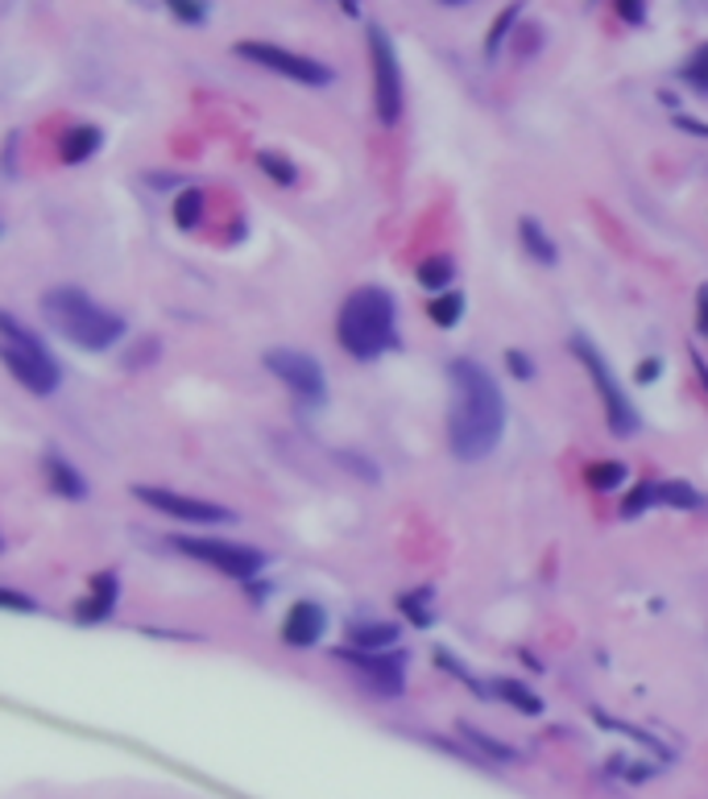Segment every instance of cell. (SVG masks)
Listing matches in <instances>:
<instances>
[{
	"mask_svg": "<svg viewBox=\"0 0 708 799\" xmlns=\"http://www.w3.org/2000/svg\"><path fill=\"white\" fill-rule=\"evenodd\" d=\"M452 407H447V447L456 460H484L505 435V393L498 377L472 356L447 365Z\"/></svg>",
	"mask_w": 708,
	"mask_h": 799,
	"instance_id": "obj_1",
	"label": "cell"
},
{
	"mask_svg": "<svg viewBox=\"0 0 708 799\" xmlns=\"http://www.w3.org/2000/svg\"><path fill=\"white\" fill-rule=\"evenodd\" d=\"M42 316H46V323L62 340H71L75 349H83V353H109V349H116L129 335L125 319L109 311L104 303H95L79 286H50L42 295Z\"/></svg>",
	"mask_w": 708,
	"mask_h": 799,
	"instance_id": "obj_2",
	"label": "cell"
},
{
	"mask_svg": "<svg viewBox=\"0 0 708 799\" xmlns=\"http://www.w3.org/2000/svg\"><path fill=\"white\" fill-rule=\"evenodd\" d=\"M335 340L353 361H377L393 353L402 340H398V303L390 290L356 286L335 316Z\"/></svg>",
	"mask_w": 708,
	"mask_h": 799,
	"instance_id": "obj_3",
	"label": "cell"
},
{
	"mask_svg": "<svg viewBox=\"0 0 708 799\" xmlns=\"http://www.w3.org/2000/svg\"><path fill=\"white\" fill-rule=\"evenodd\" d=\"M0 361L4 369L18 377L21 386L37 398H50L62 386V365L58 356L42 344V335L34 328H25L13 311L0 307Z\"/></svg>",
	"mask_w": 708,
	"mask_h": 799,
	"instance_id": "obj_4",
	"label": "cell"
},
{
	"mask_svg": "<svg viewBox=\"0 0 708 799\" xmlns=\"http://www.w3.org/2000/svg\"><path fill=\"white\" fill-rule=\"evenodd\" d=\"M572 353H576V361L584 365V373H589V381L596 386V393H601V407H605V419H609V427H614V435H633V431L642 427V419H638V410H633L630 393L621 390V381L614 377V369H609V361L601 356V349H596L589 335H572Z\"/></svg>",
	"mask_w": 708,
	"mask_h": 799,
	"instance_id": "obj_5",
	"label": "cell"
},
{
	"mask_svg": "<svg viewBox=\"0 0 708 799\" xmlns=\"http://www.w3.org/2000/svg\"><path fill=\"white\" fill-rule=\"evenodd\" d=\"M174 551H183L186 559H199L207 568H216L228 580H258L265 572V551L249 547V543L232 539H191V535H174L170 539Z\"/></svg>",
	"mask_w": 708,
	"mask_h": 799,
	"instance_id": "obj_6",
	"label": "cell"
},
{
	"mask_svg": "<svg viewBox=\"0 0 708 799\" xmlns=\"http://www.w3.org/2000/svg\"><path fill=\"white\" fill-rule=\"evenodd\" d=\"M369 58H373V109H377V121L381 125H398L402 121V104H407L402 62H398V50H393L390 34L381 25H369Z\"/></svg>",
	"mask_w": 708,
	"mask_h": 799,
	"instance_id": "obj_7",
	"label": "cell"
},
{
	"mask_svg": "<svg viewBox=\"0 0 708 799\" xmlns=\"http://www.w3.org/2000/svg\"><path fill=\"white\" fill-rule=\"evenodd\" d=\"M237 55H241L244 62L265 67L270 75L295 79L302 88H328L335 79V71L328 62H319V58H311V55H295V50H286L278 42H261V37H244V42H237Z\"/></svg>",
	"mask_w": 708,
	"mask_h": 799,
	"instance_id": "obj_8",
	"label": "cell"
},
{
	"mask_svg": "<svg viewBox=\"0 0 708 799\" xmlns=\"http://www.w3.org/2000/svg\"><path fill=\"white\" fill-rule=\"evenodd\" d=\"M261 365L295 393L298 407L319 410L328 402V377H323V365L311 353H302V349H270L261 356Z\"/></svg>",
	"mask_w": 708,
	"mask_h": 799,
	"instance_id": "obj_9",
	"label": "cell"
},
{
	"mask_svg": "<svg viewBox=\"0 0 708 799\" xmlns=\"http://www.w3.org/2000/svg\"><path fill=\"white\" fill-rule=\"evenodd\" d=\"M133 498L158 514H170L179 522H195V526H224V522H237L232 505L207 502V498H186L179 489H162V484H133Z\"/></svg>",
	"mask_w": 708,
	"mask_h": 799,
	"instance_id": "obj_10",
	"label": "cell"
},
{
	"mask_svg": "<svg viewBox=\"0 0 708 799\" xmlns=\"http://www.w3.org/2000/svg\"><path fill=\"white\" fill-rule=\"evenodd\" d=\"M335 659L353 671L373 696H381V700H393V696H402V688H407V654H393V651L365 654V651L340 647Z\"/></svg>",
	"mask_w": 708,
	"mask_h": 799,
	"instance_id": "obj_11",
	"label": "cell"
},
{
	"mask_svg": "<svg viewBox=\"0 0 708 799\" xmlns=\"http://www.w3.org/2000/svg\"><path fill=\"white\" fill-rule=\"evenodd\" d=\"M323 630H328L323 605H316V601H295L290 614H286V621H282V642L307 651V647H316L319 638H323Z\"/></svg>",
	"mask_w": 708,
	"mask_h": 799,
	"instance_id": "obj_12",
	"label": "cell"
},
{
	"mask_svg": "<svg viewBox=\"0 0 708 799\" xmlns=\"http://www.w3.org/2000/svg\"><path fill=\"white\" fill-rule=\"evenodd\" d=\"M116 601H121V577L112 568H104L100 577H92V593L75 605V621H83V626L109 621L116 614Z\"/></svg>",
	"mask_w": 708,
	"mask_h": 799,
	"instance_id": "obj_13",
	"label": "cell"
},
{
	"mask_svg": "<svg viewBox=\"0 0 708 799\" xmlns=\"http://www.w3.org/2000/svg\"><path fill=\"white\" fill-rule=\"evenodd\" d=\"M42 472H46V484L55 489L58 498H67V502H88V481H83V472L62 456V452H46L42 456Z\"/></svg>",
	"mask_w": 708,
	"mask_h": 799,
	"instance_id": "obj_14",
	"label": "cell"
},
{
	"mask_svg": "<svg viewBox=\"0 0 708 799\" xmlns=\"http://www.w3.org/2000/svg\"><path fill=\"white\" fill-rule=\"evenodd\" d=\"M398 642V626L393 621H353L349 626V651L381 654Z\"/></svg>",
	"mask_w": 708,
	"mask_h": 799,
	"instance_id": "obj_15",
	"label": "cell"
},
{
	"mask_svg": "<svg viewBox=\"0 0 708 799\" xmlns=\"http://www.w3.org/2000/svg\"><path fill=\"white\" fill-rule=\"evenodd\" d=\"M100 146H104V133L95 129V125H71V129L62 133V141H58V158L67 167H79L92 153H100Z\"/></svg>",
	"mask_w": 708,
	"mask_h": 799,
	"instance_id": "obj_16",
	"label": "cell"
},
{
	"mask_svg": "<svg viewBox=\"0 0 708 799\" xmlns=\"http://www.w3.org/2000/svg\"><path fill=\"white\" fill-rule=\"evenodd\" d=\"M431 601H435V589H431V584H419V589H410V593L398 596V614L407 617L410 626L427 630L431 621H435V609H431Z\"/></svg>",
	"mask_w": 708,
	"mask_h": 799,
	"instance_id": "obj_17",
	"label": "cell"
},
{
	"mask_svg": "<svg viewBox=\"0 0 708 799\" xmlns=\"http://www.w3.org/2000/svg\"><path fill=\"white\" fill-rule=\"evenodd\" d=\"M518 237H522V249H526L535 261H543V265H556L559 261L556 241L547 237V228H543L539 220H530V216H526V220L518 224Z\"/></svg>",
	"mask_w": 708,
	"mask_h": 799,
	"instance_id": "obj_18",
	"label": "cell"
},
{
	"mask_svg": "<svg viewBox=\"0 0 708 799\" xmlns=\"http://www.w3.org/2000/svg\"><path fill=\"white\" fill-rule=\"evenodd\" d=\"M489 696H502L505 705H514L518 712H526V717H539L543 712L539 692H530L522 680H498V684H489Z\"/></svg>",
	"mask_w": 708,
	"mask_h": 799,
	"instance_id": "obj_19",
	"label": "cell"
},
{
	"mask_svg": "<svg viewBox=\"0 0 708 799\" xmlns=\"http://www.w3.org/2000/svg\"><path fill=\"white\" fill-rule=\"evenodd\" d=\"M452 278H456V265H452L447 253H435V258H427L419 265V286H427L435 295H444L447 286H452Z\"/></svg>",
	"mask_w": 708,
	"mask_h": 799,
	"instance_id": "obj_20",
	"label": "cell"
},
{
	"mask_svg": "<svg viewBox=\"0 0 708 799\" xmlns=\"http://www.w3.org/2000/svg\"><path fill=\"white\" fill-rule=\"evenodd\" d=\"M427 316L435 328H456L460 319H465V295H456V290H444V295L431 298Z\"/></svg>",
	"mask_w": 708,
	"mask_h": 799,
	"instance_id": "obj_21",
	"label": "cell"
},
{
	"mask_svg": "<svg viewBox=\"0 0 708 799\" xmlns=\"http://www.w3.org/2000/svg\"><path fill=\"white\" fill-rule=\"evenodd\" d=\"M170 216H174V224H179L183 232H191L195 224L204 220V191H199V186L183 191V195L174 199V207H170Z\"/></svg>",
	"mask_w": 708,
	"mask_h": 799,
	"instance_id": "obj_22",
	"label": "cell"
},
{
	"mask_svg": "<svg viewBox=\"0 0 708 799\" xmlns=\"http://www.w3.org/2000/svg\"><path fill=\"white\" fill-rule=\"evenodd\" d=\"M680 79L688 83L692 92H700V95H708V42L705 46H696L692 50V58L680 67Z\"/></svg>",
	"mask_w": 708,
	"mask_h": 799,
	"instance_id": "obj_23",
	"label": "cell"
},
{
	"mask_svg": "<svg viewBox=\"0 0 708 799\" xmlns=\"http://www.w3.org/2000/svg\"><path fill=\"white\" fill-rule=\"evenodd\" d=\"M659 489V505H675V510H696L700 505V493L684 481H654Z\"/></svg>",
	"mask_w": 708,
	"mask_h": 799,
	"instance_id": "obj_24",
	"label": "cell"
},
{
	"mask_svg": "<svg viewBox=\"0 0 708 799\" xmlns=\"http://www.w3.org/2000/svg\"><path fill=\"white\" fill-rule=\"evenodd\" d=\"M584 481L593 484L596 493H609V489H617V484L626 481V465H617V460H596V465H589Z\"/></svg>",
	"mask_w": 708,
	"mask_h": 799,
	"instance_id": "obj_25",
	"label": "cell"
},
{
	"mask_svg": "<svg viewBox=\"0 0 708 799\" xmlns=\"http://www.w3.org/2000/svg\"><path fill=\"white\" fill-rule=\"evenodd\" d=\"M654 505H659V489H654V481H642L630 498L621 502V518H638V514H647Z\"/></svg>",
	"mask_w": 708,
	"mask_h": 799,
	"instance_id": "obj_26",
	"label": "cell"
},
{
	"mask_svg": "<svg viewBox=\"0 0 708 799\" xmlns=\"http://www.w3.org/2000/svg\"><path fill=\"white\" fill-rule=\"evenodd\" d=\"M460 733H465V738H468V742H472V745H477V750H484L489 758H498V763H510V758H514V750H510V745L493 742V738H489V733H481V729L460 726Z\"/></svg>",
	"mask_w": 708,
	"mask_h": 799,
	"instance_id": "obj_27",
	"label": "cell"
},
{
	"mask_svg": "<svg viewBox=\"0 0 708 799\" xmlns=\"http://www.w3.org/2000/svg\"><path fill=\"white\" fill-rule=\"evenodd\" d=\"M258 162H261V170H265V174H270L274 183H282V186H290L298 179V167H295V162H286L282 153H261Z\"/></svg>",
	"mask_w": 708,
	"mask_h": 799,
	"instance_id": "obj_28",
	"label": "cell"
},
{
	"mask_svg": "<svg viewBox=\"0 0 708 799\" xmlns=\"http://www.w3.org/2000/svg\"><path fill=\"white\" fill-rule=\"evenodd\" d=\"M514 21H518V4H510L502 18H498V25L489 30V46H484V55L493 58L498 50H502V42H505V34H510V25H514Z\"/></svg>",
	"mask_w": 708,
	"mask_h": 799,
	"instance_id": "obj_29",
	"label": "cell"
},
{
	"mask_svg": "<svg viewBox=\"0 0 708 799\" xmlns=\"http://www.w3.org/2000/svg\"><path fill=\"white\" fill-rule=\"evenodd\" d=\"M167 9H170V13H174V18H179V21H186V25H204V21H207V9H212V4H191V0H170Z\"/></svg>",
	"mask_w": 708,
	"mask_h": 799,
	"instance_id": "obj_30",
	"label": "cell"
},
{
	"mask_svg": "<svg viewBox=\"0 0 708 799\" xmlns=\"http://www.w3.org/2000/svg\"><path fill=\"white\" fill-rule=\"evenodd\" d=\"M0 609H9V614H37V601L18 593V589H0Z\"/></svg>",
	"mask_w": 708,
	"mask_h": 799,
	"instance_id": "obj_31",
	"label": "cell"
},
{
	"mask_svg": "<svg viewBox=\"0 0 708 799\" xmlns=\"http://www.w3.org/2000/svg\"><path fill=\"white\" fill-rule=\"evenodd\" d=\"M505 369L514 373L518 381H530V377H535V361L526 353H518V349H510V353H505Z\"/></svg>",
	"mask_w": 708,
	"mask_h": 799,
	"instance_id": "obj_32",
	"label": "cell"
},
{
	"mask_svg": "<svg viewBox=\"0 0 708 799\" xmlns=\"http://www.w3.org/2000/svg\"><path fill=\"white\" fill-rule=\"evenodd\" d=\"M614 9H617V18L630 21V25H638V21H647V9H642L638 0H617Z\"/></svg>",
	"mask_w": 708,
	"mask_h": 799,
	"instance_id": "obj_33",
	"label": "cell"
},
{
	"mask_svg": "<svg viewBox=\"0 0 708 799\" xmlns=\"http://www.w3.org/2000/svg\"><path fill=\"white\" fill-rule=\"evenodd\" d=\"M696 323H700V332L708 335V286L696 290Z\"/></svg>",
	"mask_w": 708,
	"mask_h": 799,
	"instance_id": "obj_34",
	"label": "cell"
},
{
	"mask_svg": "<svg viewBox=\"0 0 708 799\" xmlns=\"http://www.w3.org/2000/svg\"><path fill=\"white\" fill-rule=\"evenodd\" d=\"M659 369H663V365H659V361L651 356V361H642V365H638V373H633V377L647 386V381H654V377H659Z\"/></svg>",
	"mask_w": 708,
	"mask_h": 799,
	"instance_id": "obj_35",
	"label": "cell"
},
{
	"mask_svg": "<svg viewBox=\"0 0 708 799\" xmlns=\"http://www.w3.org/2000/svg\"><path fill=\"white\" fill-rule=\"evenodd\" d=\"M675 125H680V129H688V133H696V137H708V125H705V121H692V116H675Z\"/></svg>",
	"mask_w": 708,
	"mask_h": 799,
	"instance_id": "obj_36",
	"label": "cell"
},
{
	"mask_svg": "<svg viewBox=\"0 0 708 799\" xmlns=\"http://www.w3.org/2000/svg\"><path fill=\"white\" fill-rule=\"evenodd\" d=\"M692 365H696V373H700V381H705V390H708V365H705V356L692 353Z\"/></svg>",
	"mask_w": 708,
	"mask_h": 799,
	"instance_id": "obj_37",
	"label": "cell"
},
{
	"mask_svg": "<svg viewBox=\"0 0 708 799\" xmlns=\"http://www.w3.org/2000/svg\"><path fill=\"white\" fill-rule=\"evenodd\" d=\"M0 237H4V220H0Z\"/></svg>",
	"mask_w": 708,
	"mask_h": 799,
	"instance_id": "obj_38",
	"label": "cell"
}]
</instances>
